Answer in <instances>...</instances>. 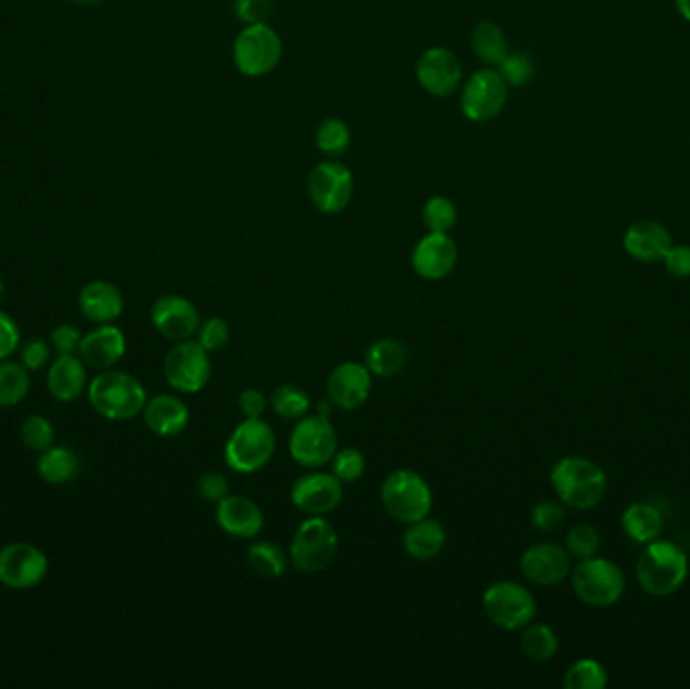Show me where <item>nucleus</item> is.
<instances>
[{
	"label": "nucleus",
	"instance_id": "obj_1",
	"mask_svg": "<svg viewBox=\"0 0 690 689\" xmlns=\"http://www.w3.org/2000/svg\"><path fill=\"white\" fill-rule=\"evenodd\" d=\"M689 576V556L670 540H652L644 546L636 562L638 585L650 597L675 594Z\"/></svg>",
	"mask_w": 690,
	"mask_h": 689
},
{
	"label": "nucleus",
	"instance_id": "obj_2",
	"mask_svg": "<svg viewBox=\"0 0 690 689\" xmlns=\"http://www.w3.org/2000/svg\"><path fill=\"white\" fill-rule=\"evenodd\" d=\"M87 397L93 411L108 421H129L143 413L148 402L146 388L136 376L108 368L99 371L87 385Z\"/></svg>",
	"mask_w": 690,
	"mask_h": 689
},
{
	"label": "nucleus",
	"instance_id": "obj_3",
	"mask_svg": "<svg viewBox=\"0 0 690 689\" xmlns=\"http://www.w3.org/2000/svg\"><path fill=\"white\" fill-rule=\"evenodd\" d=\"M550 479L560 502L574 510H592L607 489L606 472L595 461L578 455L557 461Z\"/></svg>",
	"mask_w": 690,
	"mask_h": 689
},
{
	"label": "nucleus",
	"instance_id": "obj_4",
	"mask_svg": "<svg viewBox=\"0 0 690 689\" xmlns=\"http://www.w3.org/2000/svg\"><path fill=\"white\" fill-rule=\"evenodd\" d=\"M275 447L277 437L268 423L263 418H244L226 441V465L237 474H256L271 463Z\"/></svg>",
	"mask_w": 690,
	"mask_h": 689
},
{
	"label": "nucleus",
	"instance_id": "obj_5",
	"mask_svg": "<svg viewBox=\"0 0 690 689\" xmlns=\"http://www.w3.org/2000/svg\"><path fill=\"white\" fill-rule=\"evenodd\" d=\"M380 496L388 516L406 526L428 517L435 503L428 481L412 469H398L388 475L381 484Z\"/></svg>",
	"mask_w": 690,
	"mask_h": 689
},
{
	"label": "nucleus",
	"instance_id": "obj_6",
	"mask_svg": "<svg viewBox=\"0 0 690 689\" xmlns=\"http://www.w3.org/2000/svg\"><path fill=\"white\" fill-rule=\"evenodd\" d=\"M339 536L325 516H310L291 540L289 561L301 573H324L338 556Z\"/></svg>",
	"mask_w": 690,
	"mask_h": 689
},
{
	"label": "nucleus",
	"instance_id": "obj_7",
	"mask_svg": "<svg viewBox=\"0 0 690 689\" xmlns=\"http://www.w3.org/2000/svg\"><path fill=\"white\" fill-rule=\"evenodd\" d=\"M572 587L581 603L595 609H607L618 603L626 590V576L616 562L592 559L579 562L572 571Z\"/></svg>",
	"mask_w": 690,
	"mask_h": 689
},
{
	"label": "nucleus",
	"instance_id": "obj_8",
	"mask_svg": "<svg viewBox=\"0 0 690 689\" xmlns=\"http://www.w3.org/2000/svg\"><path fill=\"white\" fill-rule=\"evenodd\" d=\"M482 611L487 618L505 631H522L537 615L536 597L519 582L499 580L485 590Z\"/></svg>",
	"mask_w": 690,
	"mask_h": 689
},
{
	"label": "nucleus",
	"instance_id": "obj_9",
	"mask_svg": "<svg viewBox=\"0 0 690 689\" xmlns=\"http://www.w3.org/2000/svg\"><path fill=\"white\" fill-rule=\"evenodd\" d=\"M281 58V37L267 23L247 25L233 45L235 65L247 77L267 75L279 65Z\"/></svg>",
	"mask_w": 690,
	"mask_h": 689
},
{
	"label": "nucleus",
	"instance_id": "obj_10",
	"mask_svg": "<svg viewBox=\"0 0 690 689\" xmlns=\"http://www.w3.org/2000/svg\"><path fill=\"white\" fill-rule=\"evenodd\" d=\"M164 374L170 387L184 394H197L211 383V352L192 338L176 342L164 359Z\"/></svg>",
	"mask_w": 690,
	"mask_h": 689
},
{
	"label": "nucleus",
	"instance_id": "obj_11",
	"mask_svg": "<svg viewBox=\"0 0 690 689\" xmlns=\"http://www.w3.org/2000/svg\"><path fill=\"white\" fill-rule=\"evenodd\" d=\"M336 451L338 433L329 418L313 415L297 421L296 429L289 437V453L299 465L319 469L334 460Z\"/></svg>",
	"mask_w": 690,
	"mask_h": 689
},
{
	"label": "nucleus",
	"instance_id": "obj_12",
	"mask_svg": "<svg viewBox=\"0 0 690 689\" xmlns=\"http://www.w3.org/2000/svg\"><path fill=\"white\" fill-rule=\"evenodd\" d=\"M509 100L507 82L499 70L485 67L468 77L461 91V110L466 120L485 124L505 110Z\"/></svg>",
	"mask_w": 690,
	"mask_h": 689
},
{
	"label": "nucleus",
	"instance_id": "obj_13",
	"mask_svg": "<svg viewBox=\"0 0 690 689\" xmlns=\"http://www.w3.org/2000/svg\"><path fill=\"white\" fill-rule=\"evenodd\" d=\"M308 195L319 213L338 215L352 202V171L341 162H319L308 178Z\"/></svg>",
	"mask_w": 690,
	"mask_h": 689
},
{
	"label": "nucleus",
	"instance_id": "obj_14",
	"mask_svg": "<svg viewBox=\"0 0 690 689\" xmlns=\"http://www.w3.org/2000/svg\"><path fill=\"white\" fill-rule=\"evenodd\" d=\"M49 575V559L41 548L14 542L0 548V585L7 589L28 590L39 587Z\"/></svg>",
	"mask_w": 690,
	"mask_h": 689
},
{
	"label": "nucleus",
	"instance_id": "obj_15",
	"mask_svg": "<svg viewBox=\"0 0 690 689\" xmlns=\"http://www.w3.org/2000/svg\"><path fill=\"white\" fill-rule=\"evenodd\" d=\"M416 77L430 96L449 98L463 79L461 61L447 47H430L416 63Z\"/></svg>",
	"mask_w": 690,
	"mask_h": 689
},
{
	"label": "nucleus",
	"instance_id": "obj_16",
	"mask_svg": "<svg viewBox=\"0 0 690 689\" xmlns=\"http://www.w3.org/2000/svg\"><path fill=\"white\" fill-rule=\"evenodd\" d=\"M343 500V484L334 474H308L291 488V502L305 516H327Z\"/></svg>",
	"mask_w": 690,
	"mask_h": 689
},
{
	"label": "nucleus",
	"instance_id": "obj_17",
	"mask_svg": "<svg viewBox=\"0 0 690 689\" xmlns=\"http://www.w3.org/2000/svg\"><path fill=\"white\" fill-rule=\"evenodd\" d=\"M152 324L166 340L183 342L190 340L200 328V312L188 298L170 293L155 300L152 305Z\"/></svg>",
	"mask_w": 690,
	"mask_h": 689
},
{
	"label": "nucleus",
	"instance_id": "obj_18",
	"mask_svg": "<svg viewBox=\"0 0 690 689\" xmlns=\"http://www.w3.org/2000/svg\"><path fill=\"white\" fill-rule=\"evenodd\" d=\"M459 261V247L449 233L430 230L412 251V267L426 281H440L451 275Z\"/></svg>",
	"mask_w": 690,
	"mask_h": 689
},
{
	"label": "nucleus",
	"instance_id": "obj_19",
	"mask_svg": "<svg viewBox=\"0 0 690 689\" xmlns=\"http://www.w3.org/2000/svg\"><path fill=\"white\" fill-rule=\"evenodd\" d=\"M522 573L537 587H555L572 575V556L564 546L551 542L531 546L523 552Z\"/></svg>",
	"mask_w": 690,
	"mask_h": 689
},
{
	"label": "nucleus",
	"instance_id": "obj_20",
	"mask_svg": "<svg viewBox=\"0 0 690 689\" xmlns=\"http://www.w3.org/2000/svg\"><path fill=\"white\" fill-rule=\"evenodd\" d=\"M372 392V373L366 364L341 362L327 376V399L341 411H355Z\"/></svg>",
	"mask_w": 690,
	"mask_h": 689
},
{
	"label": "nucleus",
	"instance_id": "obj_21",
	"mask_svg": "<svg viewBox=\"0 0 690 689\" xmlns=\"http://www.w3.org/2000/svg\"><path fill=\"white\" fill-rule=\"evenodd\" d=\"M126 350L124 331L113 324H99V328L87 331L81 338L79 356L87 366L96 371H108L126 356Z\"/></svg>",
	"mask_w": 690,
	"mask_h": 689
},
{
	"label": "nucleus",
	"instance_id": "obj_22",
	"mask_svg": "<svg viewBox=\"0 0 690 689\" xmlns=\"http://www.w3.org/2000/svg\"><path fill=\"white\" fill-rule=\"evenodd\" d=\"M216 522L228 536L249 540L263 530L265 516L253 500L242 496H228L223 502L216 503Z\"/></svg>",
	"mask_w": 690,
	"mask_h": 689
},
{
	"label": "nucleus",
	"instance_id": "obj_23",
	"mask_svg": "<svg viewBox=\"0 0 690 689\" xmlns=\"http://www.w3.org/2000/svg\"><path fill=\"white\" fill-rule=\"evenodd\" d=\"M673 245L670 230L656 221H638L624 235L626 253L642 263L663 261Z\"/></svg>",
	"mask_w": 690,
	"mask_h": 689
},
{
	"label": "nucleus",
	"instance_id": "obj_24",
	"mask_svg": "<svg viewBox=\"0 0 690 689\" xmlns=\"http://www.w3.org/2000/svg\"><path fill=\"white\" fill-rule=\"evenodd\" d=\"M124 293L112 281L96 279L79 291V310L89 322L113 324L124 314Z\"/></svg>",
	"mask_w": 690,
	"mask_h": 689
},
{
	"label": "nucleus",
	"instance_id": "obj_25",
	"mask_svg": "<svg viewBox=\"0 0 690 689\" xmlns=\"http://www.w3.org/2000/svg\"><path fill=\"white\" fill-rule=\"evenodd\" d=\"M143 421L158 437H176L190 423L188 404L174 394H155L143 406Z\"/></svg>",
	"mask_w": 690,
	"mask_h": 689
},
{
	"label": "nucleus",
	"instance_id": "obj_26",
	"mask_svg": "<svg viewBox=\"0 0 690 689\" xmlns=\"http://www.w3.org/2000/svg\"><path fill=\"white\" fill-rule=\"evenodd\" d=\"M81 356L63 354L57 356L47 373V387L51 397L59 402L77 401L87 388V368Z\"/></svg>",
	"mask_w": 690,
	"mask_h": 689
},
{
	"label": "nucleus",
	"instance_id": "obj_27",
	"mask_svg": "<svg viewBox=\"0 0 690 689\" xmlns=\"http://www.w3.org/2000/svg\"><path fill=\"white\" fill-rule=\"evenodd\" d=\"M402 546L414 561H432L447 546V530L437 519L423 517L409 524V530L402 536Z\"/></svg>",
	"mask_w": 690,
	"mask_h": 689
},
{
	"label": "nucleus",
	"instance_id": "obj_28",
	"mask_svg": "<svg viewBox=\"0 0 690 689\" xmlns=\"http://www.w3.org/2000/svg\"><path fill=\"white\" fill-rule=\"evenodd\" d=\"M622 528L638 544H649L663 534V512L649 502L632 503L622 514Z\"/></svg>",
	"mask_w": 690,
	"mask_h": 689
},
{
	"label": "nucleus",
	"instance_id": "obj_29",
	"mask_svg": "<svg viewBox=\"0 0 690 689\" xmlns=\"http://www.w3.org/2000/svg\"><path fill=\"white\" fill-rule=\"evenodd\" d=\"M81 469L79 455L70 447H49L47 451L39 453L37 460V474L45 484L51 486H65L71 484Z\"/></svg>",
	"mask_w": 690,
	"mask_h": 689
},
{
	"label": "nucleus",
	"instance_id": "obj_30",
	"mask_svg": "<svg viewBox=\"0 0 690 689\" xmlns=\"http://www.w3.org/2000/svg\"><path fill=\"white\" fill-rule=\"evenodd\" d=\"M409 362V348L396 338H381L367 348L366 366L372 376L392 378L402 373Z\"/></svg>",
	"mask_w": 690,
	"mask_h": 689
},
{
	"label": "nucleus",
	"instance_id": "obj_31",
	"mask_svg": "<svg viewBox=\"0 0 690 689\" xmlns=\"http://www.w3.org/2000/svg\"><path fill=\"white\" fill-rule=\"evenodd\" d=\"M471 49L489 67H497L509 55L505 30L493 21H482L471 33Z\"/></svg>",
	"mask_w": 690,
	"mask_h": 689
},
{
	"label": "nucleus",
	"instance_id": "obj_32",
	"mask_svg": "<svg viewBox=\"0 0 690 689\" xmlns=\"http://www.w3.org/2000/svg\"><path fill=\"white\" fill-rule=\"evenodd\" d=\"M523 653L536 663H548L555 657L560 649V639L550 625L529 623L522 629Z\"/></svg>",
	"mask_w": 690,
	"mask_h": 689
},
{
	"label": "nucleus",
	"instance_id": "obj_33",
	"mask_svg": "<svg viewBox=\"0 0 690 689\" xmlns=\"http://www.w3.org/2000/svg\"><path fill=\"white\" fill-rule=\"evenodd\" d=\"M247 562L253 568L254 575L273 580V578L285 575L289 559L275 542L263 540V542H256L247 550Z\"/></svg>",
	"mask_w": 690,
	"mask_h": 689
},
{
	"label": "nucleus",
	"instance_id": "obj_34",
	"mask_svg": "<svg viewBox=\"0 0 690 689\" xmlns=\"http://www.w3.org/2000/svg\"><path fill=\"white\" fill-rule=\"evenodd\" d=\"M30 376L23 364L0 360V409H11L27 399Z\"/></svg>",
	"mask_w": 690,
	"mask_h": 689
},
{
	"label": "nucleus",
	"instance_id": "obj_35",
	"mask_svg": "<svg viewBox=\"0 0 690 689\" xmlns=\"http://www.w3.org/2000/svg\"><path fill=\"white\" fill-rule=\"evenodd\" d=\"M268 404L275 411V415L287 418V421H299V418L308 417V413L311 411L310 394L296 385H281V387L275 388L273 394L268 397Z\"/></svg>",
	"mask_w": 690,
	"mask_h": 689
},
{
	"label": "nucleus",
	"instance_id": "obj_36",
	"mask_svg": "<svg viewBox=\"0 0 690 689\" xmlns=\"http://www.w3.org/2000/svg\"><path fill=\"white\" fill-rule=\"evenodd\" d=\"M352 145L350 126L339 117H327L315 131V146L329 159H338L346 154Z\"/></svg>",
	"mask_w": 690,
	"mask_h": 689
},
{
	"label": "nucleus",
	"instance_id": "obj_37",
	"mask_svg": "<svg viewBox=\"0 0 690 689\" xmlns=\"http://www.w3.org/2000/svg\"><path fill=\"white\" fill-rule=\"evenodd\" d=\"M567 689H604L607 686L606 667L595 660H579L564 677Z\"/></svg>",
	"mask_w": 690,
	"mask_h": 689
},
{
	"label": "nucleus",
	"instance_id": "obj_38",
	"mask_svg": "<svg viewBox=\"0 0 690 689\" xmlns=\"http://www.w3.org/2000/svg\"><path fill=\"white\" fill-rule=\"evenodd\" d=\"M424 225L435 233H449L459 223V209L447 197H430L423 209Z\"/></svg>",
	"mask_w": 690,
	"mask_h": 689
},
{
	"label": "nucleus",
	"instance_id": "obj_39",
	"mask_svg": "<svg viewBox=\"0 0 690 689\" xmlns=\"http://www.w3.org/2000/svg\"><path fill=\"white\" fill-rule=\"evenodd\" d=\"M21 439L30 451L42 453L49 447L55 446V427L53 423L42 415H30L25 418L21 427Z\"/></svg>",
	"mask_w": 690,
	"mask_h": 689
},
{
	"label": "nucleus",
	"instance_id": "obj_40",
	"mask_svg": "<svg viewBox=\"0 0 690 689\" xmlns=\"http://www.w3.org/2000/svg\"><path fill=\"white\" fill-rule=\"evenodd\" d=\"M600 544H602V538L590 524H578L565 536V550L569 552V556H574L578 561L595 556L600 550Z\"/></svg>",
	"mask_w": 690,
	"mask_h": 689
},
{
	"label": "nucleus",
	"instance_id": "obj_41",
	"mask_svg": "<svg viewBox=\"0 0 690 689\" xmlns=\"http://www.w3.org/2000/svg\"><path fill=\"white\" fill-rule=\"evenodd\" d=\"M331 474L336 475L341 484H355L366 474V455L355 447L338 449L331 460Z\"/></svg>",
	"mask_w": 690,
	"mask_h": 689
},
{
	"label": "nucleus",
	"instance_id": "obj_42",
	"mask_svg": "<svg viewBox=\"0 0 690 689\" xmlns=\"http://www.w3.org/2000/svg\"><path fill=\"white\" fill-rule=\"evenodd\" d=\"M497 67H499V73L503 75V79L507 82V86L513 87L527 86L536 75L534 59L523 51H517V53L509 51L507 58L503 59Z\"/></svg>",
	"mask_w": 690,
	"mask_h": 689
},
{
	"label": "nucleus",
	"instance_id": "obj_43",
	"mask_svg": "<svg viewBox=\"0 0 690 689\" xmlns=\"http://www.w3.org/2000/svg\"><path fill=\"white\" fill-rule=\"evenodd\" d=\"M197 336L198 342L204 346L209 352H218L228 344L230 328L223 317H206L204 322H200Z\"/></svg>",
	"mask_w": 690,
	"mask_h": 689
},
{
	"label": "nucleus",
	"instance_id": "obj_44",
	"mask_svg": "<svg viewBox=\"0 0 690 689\" xmlns=\"http://www.w3.org/2000/svg\"><path fill=\"white\" fill-rule=\"evenodd\" d=\"M565 522V505L560 502H539L531 510V524L539 531H557Z\"/></svg>",
	"mask_w": 690,
	"mask_h": 689
},
{
	"label": "nucleus",
	"instance_id": "obj_45",
	"mask_svg": "<svg viewBox=\"0 0 690 689\" xmlns=\"http://www.w3.org/2000/svg\"><path fill=\"white\" fill-rule=\"evenodd\" d=\"M198 496L209 503H221L230 496V484L221 472H206L198 477Z\"/></svg>",
	"mask_w": 690,
	"mask_h": 689
},
{
	"label": "nucleus",
	"instance_id": "obj_46",
	"mask_svg": "<svg viewBox=\"0 0 690 689\" xmlns=\"http://www.w3.org/2000/svg\"><path fill=\"white\" fill-rule=\"evenodd\" d=\"M271 11L273 0H235V15L239 16L244 25L267 23Z\"/></svg>",
	"mask_w": 690,
	"mask_h": 689
},
{
	"label": "nucleus",
	"instance_id": "obj_47",
	"mask_svg": "<svg viewBox=\"0 0 690 689\" xmlns=\"http://www.w3.org/2000/svg\"><path fill=\"white\" fill-rule=\"evenodd\" d=\"M81 331L71 324H59L51 331V346L59 356L63 354H77L81 344Z\"/></svg>",
	"mask_w": 690,
	"mask_h": 689
},
{
	"label": "nucleus",
	"instance_id": "obj_48",
	"mask_svg": "<svg viewBox=\"0 0 690 689\" xmlns=\"http://www.w3.org/2000/svg\"><path fill=\"white\" fill-rule=\"evenodd\" d=\"M49 359H51V348L41 338L30 340L21 350V364L27 368L28 373L41 371Z\"/></svg>",
	"mask_w": 690,
	"mask_h": 689
},
{
	"label": "nucleus",
	"instance_id": "obj_49",
	"mask_svg": "<svg viewBox=\"0 0 690 689\" xmlns=\"http://www.w3.org/2000/svg\"><path fill=\"white\" fill-rule=\"evenodd\" d=\"M664 267L673 277L687 279L690 277V247L689 245H673L664 255Z\"/></svg>",
	"mask_w": 690,
	"mask_h": 689
},
{
	"label": "nucleus",
	"instance_id": "obj_50",
	"mask_svg": "<svg viewBox=\"0 0 690 689\" xmlns=\"http://www.w3.org/2000/svg\"><path fill=\"white\" fill-rule=\"evenodd\" d=\"M21 344V331L13 317L0 310V360L13 356Z\"/></svg>",
	"mask_w": 690,
	"mask_h": 689
},
{
	"label": "nucleus",
	"instance_id": "obj_51",
	"mask_svg": "<svg viewBox=\"0 0 690 689\" xmlns=\"http://www.w3.org/2000/svg\"><path fill=\"white\" fill-rule=\"evenodd\" d=\"M268 399L256 388H244L239 394V411L244 418H263Z\"/></svg>",
	"mask_w": 690,
	"mask_h": 689
},
{
	"label": "nucleus",
	"instance_id": "obj_52",
	"mask_svg": "<svg viewBox=\"0 0 690 689\" xmlns=\"http://www.w3.org/2000/svg\"><path fill=\"white\" fill-rule=\"evenodd\" d=\"M334 409H336V404L329 401V399H324V401H319L317 402V404H315V415L329 418V415L334 413Z\"/></svg>",
	"mask_w": 690,
	"mask_h": 689
},
{
	"label": "nucleus",
	"instance_id": "obj_53",
	"mask_svg": "<svg viewBox=\"0 0 690 689\" xmlns=\"http://www.w3.org/2000/svg\"><path fill=\"white\" fill-rule=\"evenodd\" d=\"M677 2L678 13L690 23V0H675Z\"/></svg>",
	"mask_w": 690,
	"mask_h": 689
},
{
	"label": "nucleus",
	"instance_id": "obj_54",
	"mask_svg": "<svg viewBox=\"0 0 690 689\" xmlns=\"http://www.w3.org/2000/svg\"><path fill=\"white\" fill-rule=\"evenodd\" d=\"M71 4H75V7H98V4H103L105 0H67Z\"/></svg>",
	"mask_w": 690,
	"mask_h": 689
},
{
	"label": "nucleus",
	"instance_id": "obj_55",
	"mask_svg": "<svg viewBox=\"0 0 690 689\" xmlns=\"http://www.w3.org/2000/svg\"><path fill=\"white\" fill-rule=\"evenodd\" d=\"M4 293H7V288H4V281L0 279V302H2V298H4Z\"/></svg>",
	"mask_w": 690,
	"mask_h": 689
}]
</instances>
